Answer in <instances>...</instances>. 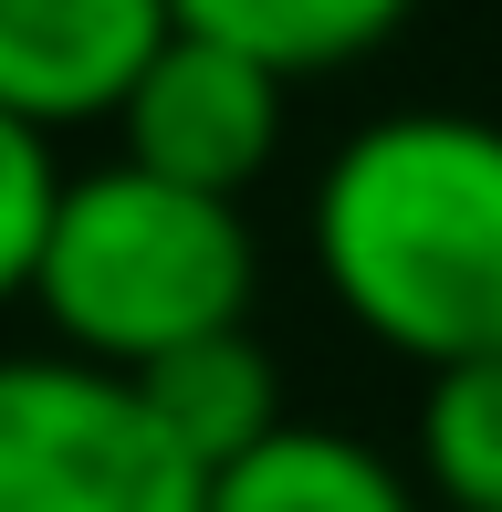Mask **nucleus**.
<instances>
[{
    "mask_svg": "<svg viewBox=\"0 0 502 512\" xmlns=\"http://www.w3.org/2000/svg\"><path fill=\"white\" fill-rule=\"evenodd\" d=\"M314 262L408 366L502 356V126L440 105L356 126L314 189Z\"/></svg>",
    "mask_w": 502,
    "mask_h": 512,
    "instance_id": "1",
    "label": "nucleus"
},
{
    "mask_svg": "<svg viewBox=\"0 0 502 512\" xmlns=\"http://www.w3.org/2000/svg\"><path fill=\"white\" fill-rule=\"evenodd\" d=\"M251 283H262V251H251L241 199L168 189L126 157L63 178L32 262V304L53 314L63 356L116 366V377L251 324Z\"/></svg>",
    "mask_w": 502,
    "mask_h": 512,
    "instance_id": "2",
    "label": "nucleus"
},
{
    "mask_svg": "<svg viewBox=\"0 0 502 512\" xmlns=\"http://www.w3.org/2000/svg\"><path fill=\"white\" fill-rule=\"evenodd\" d=\"M210 481L147 418L136 377L0 356V512H199Z\"/></svg>",
    "mask_w": 502,
    "mask_h": 512,
    "instance_id": "3",
    "label": "nucleus"
},
{
    "mask_svg": "<svg viewBox=\"0 0 502 512\" xmlns=\"http://www.w3.org/2000/svg\"><path fill=\"white\" fill-rule=\"evenodd\" d=\"M116 126H126V168L199 199H241L283 147V74H262L251 53L210 32H168L147 53V74L126 84Z\"/></svg>",
    "mask_w": 502,
    "mask_h": 512,
    "instance_id": "4",
    "label": "nucleus"
},
{
    "mask_svg": "<svg viewBox=\"0 0 502 512\" xmlns=\"http://www.w3.org/2000/svg\"><path fill=\"white\" fill-rule=\"evenodd\" d=\"M168 32V0H0V115L32 136L116 115Z\"/></svg>",
    "mask_w": 502,
    "mask_h": 512,
    "instance_id": "5",
    "label": "nucleus"
},
{
    "mask_svg": "<svg viewBox=\"0 0 502 512\" xmlns=\"http://www.w3.org/2000/svg\"><path fill=\"white\" fill-rule=\"evenodd\" d=\"M136 398H147V418L189 450V471H231L241 450H262L272 429H283V377H272V356L251 345V324H231V335H199L178 345V356L136 366Z\"/></svg>",
    "mask_w": 502,
    "mask_h": 512,
    "instance_id": "6",
    "label": "nucleus"
},
{
    "mask_svg": "<svg viewBox=\"0 0 502 512\" xmlns=\"http://www.w3.org/2000/svg\"><path fill=\"white\" fill-rule=\"evenodd\" d=\"M199 512H419V502H408V481L387 471L367 439L283 418L262 450H241L231 471H210Z\"/></svg>",
    "mask_w": 502,
    "mask_h": 512,
    "instance_id": "7",
    "label": "nucleus"
},
{
    "mask_svg": "<svg viewBox=\"0 0 502 512\" xmlns=\"http://www.w3.org/2000/svg\"><path fill=\"white\" fill-rule=\"evenodd\" d=\"M419 11V0H168L178 32H210L231 42V53H251L262 74H335V63L377 53L398 21Z\"/></svg>",
    "mask_w": 502,
    "mask_h": 512,
    "instance_id": "8",
    "label": "nucleus"
},
{
    "mask_svg": "<svg viewBox=\"0 0 502 512\" xmlns=\"http://www.w3.org/2000/svg\"><path fill=\"white\" fill-rule=\"evenodd\" d=\"M419 460H429V492L450 512H502V356L429 366Z\"/></svg>",
    "mask_w": 502,
    "mask_h": 512,
    "instance_id": "9",
    "label": "nucleus"
},
{
    "mask_svg": "<svg viewBox=\"0 0 502 512\" xmlns=\"http://www.w3.org/2000/svg\"><path fill=\"white\" fill-rule=\"evenodd\" d=\"M53 199H63V168H53V136L11 126L0 115V304L32 293V262H42V230H53Z\"/></svg>",
    "mask_w": 502,
    "mask_h": 512,
    "instance_id": "10",
    "label": "nucleus"
}]
</instances>
